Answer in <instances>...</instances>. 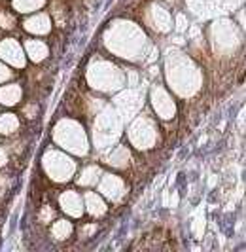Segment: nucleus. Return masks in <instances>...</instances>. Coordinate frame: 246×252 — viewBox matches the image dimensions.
Masks as SVG:
<instances>
[{"label": "nucleus", "mask_w": 246, "mask_h": 252, "mask_svg": "<svg viewBox=\"0 0 246 252\" xmlns=\"http://www.w3.org/2000/svg\"><path fill=\"white\" fill-rule=\"evenodd\" d=\"M17 127V119L12 114H6L0 118V133H12Z\"/></svg>", "instance_id": "nucleus-6"}, {"label": "nucleus", "mask_w": 246, "mask_h": 252, "mask_svg": "<svg viewBox=\"0 0 246 252\" xmlns=\"http://www.w3.org/2000/svg\"><path fill=\"white\" fill-rule=\"evenodd\" d=\"M87 208H89V212H93V214H102L104 212V205H102V201L99 197H95L93 193H87Z\"/></svg>", "instance_id": "nucleus-8"}, {"label": "nucleus", "mask_w": 246, "mask_h": 252, "mask_svg": "<svg viewBox=\"0 0 246 252\" xmlns=\"http://www.w3.org/2000/svg\"><path fill=\"white\" fill-rule=\"evenodd\" d=\"M27 29L32 30V32H47L49 30V21L46 15H38L34 19L27 21Z\"/></svg>", "instance_id": "nucleus-3"}, {"label": "nucleus", "mask_w": 246, "mask_h": 252, "mask_svg": "<svg viewBox=\"0 0 246 252\" xmlns=\"http://www.w3.org/2000/svg\"><path fill=\"white\" fill-rule=\"evenodd\" d=\"M27 49H29V55H30L34 61L44 59V57H46V53H47L46 46L40 44V42H29V44H27Z\"/></svg>", "instance_id": "nucleus-4"}, {"label": "nucleus", "mask_w": 246, "mask_h": 252, "mask_svg": "<svg viewBox=\"0 0 246 252\" xmlns=\"http://www.w3.org/2000/svg\"><path fill=\"white\" fill-rule=\"evenodd\" d=\"M0 99H2V102H6V104H13V102H17V99H19V89L17 87L0 89Z\"/></svg>", "instance_id": "nucleus-5"}, {"label": "nucleus", "mask_w": 246, "mask_h": 252, "mask_svg": "<svg viewBox=\"0 0 246 252\" xmlns=\"http://www.w3.org/2000/svg\"><path fill=\"white\" fill-rule=\"evenodd\" d=\"M102 190H106V193L114 197V195H116V192H118V190H121V182H119L118 178L106 176V178H104V182H102Z\"/></svg>", "instance_id": "nucleus-7"}, {"label": "nucleus", "mask_w": 246, "mask_h": 252, "mask_svg": "<svg viewBox=\"0 0 246 252\" xmlns=\"http://www.w3.org/2000/svg\"><path fill=\"white\" fill-rule=\"evenodd\" d=\"M6 163V155H4V152L0 150V165H4Z\"/></svg>", "instance_id": "nucleus-12"}, {"label": "nucleus", "mask_w": 246, "mask_h": 252, "mask_svg": "<svg viewBox=\"0 0 246 252\" xmlns=\"http://www.w3.org/2000/svg\"><path fill=\"white\" fill-rule=\"evenodd\" d=\"M61 201H63V205H65V211L66 212H70V214H80L82 212V205H80V199H78L74 193H66V195H63V199H61Z\"/></svg>", "instance_id": "nucleus-2"}, {"label": "nucleus", "mask_w": 246, "mask_h": 252, "mask_svg": "<svg viewBox=\"0 0 246 252\" xmlns=\"http://www.w3.org/2000/svg\"><path fill=\"white\" fill-rule=\"evenodd\" d=\"M0 53H2V57L13 61L15 65H21V63H23L21 51H19V48H17V44H13V42H4V44L0 46Z\"/></svg>", "instance_id": "nucleus-1"}, {"label": "nucleus", "mask_w": 246, "mask_h": 252, "mask_svg": "<svg viewBox=\"0 0 246 252\" xmlns=\"http://www.w3.org/2000/svg\"><path fill=\"white\" fill-rule=\"evenodd\" d=\"M0 23H4L2 25V27H12V19H10V17H6V15H0Z\"/></svg>", "instance_id": "nucleus-11"}, {"label": "nucleus", "mask_w": 246, "mask_h": 252, "mask_svg": "<svg viewBox=\"0 0 246 252\" xmlns=\"http://www.w3.org/2000/svg\"><path fill=\"white\" fill-rule=\"evenodd\" d=\"M42 4V0H19L17 2V6L21 8V12H30L32 8H36Z\"/></svg>", "instance_id": "nucleus-10"}, {"label": "nucleus", "mask_w": 246, "mask_h": 252, "mask_svg": "<svg viewBox=\"0 0 246 252\" xmlns=\"http://www.w3.org/2000/svg\"><path fill=\"white\" fill-rule=\"evenodd\" d=\"M70 224L68 222H65V220H61V222H57L55 224V228H53V233L57 235V239H66L68 237V233H70Z\"/></svg>", "instance_id": "nucleus-9"}]
</instances>
